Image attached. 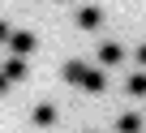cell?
<instances>
[{
	"label": "cell",
	"instance_id": "obj_1",
	"mask_svg": "<svg viewBox=\"0 0 146 133\" xmlns=\"http://www.w3.org/2000/svg\"><path fill=\"white\" fill-rule=\"evenodd\" d=\"M78 26H82V30H99V26H103V9H99V5L78 9Z\"/></svg>",
	"mask_w": 146,
	"mask_h": 133
},
{
	"label": "cell",
	"instance_id": "obj_7",
	"mask_svg": "<svg viewBox=\"0 0 146 133\" xmlns=\"http://www.w3.org/2000/svg\"><path fill=\"white\" fill-rule=\"evenodd\" d=\"M82 77H86V64H82V60H64V82L82 86Z\"/></svg>",
	"mask_w": 146,
	"mask_h": 133
},
{
	"label": "cell",
	"instance_id": "obj_11",
	"mask_svg": "<svg viewBox=\"0 0 146 133\" xmlns=\"http://www.w3.org/2000/svg\"><path fill=\"white\" fill-rule=\"evenodd\" d=\"M0 95H9V77L5 73H0Z\"/></svg>",
	"mask_w": 146,
	"mask_h": 133
},
{
	"label": "cell",
	"instance_id": "obj_3",
	"mask_svg": "<svg viewBox=\"0 0 146 133\" xmlns=\"http://www.w3.org/2000/svg\"><path fill=\"white\" fill-rule=\"evenodd\" d=\"M82 90H90V95H103V90H108V77H103L99 69H86V77H82Z\"/></svg>",
	"mask_w": 146,
	"mask_h": 133
},
{
	"label": "cell",
	"instance_id": "obj_9",
	"mask_svg": "<svg viewBox=\"0 0 146 133\" xmlns=\"http://www.w3.org/2000/svg\"><path fill=\"white\" fill-rule=\"evenodd\" d=\"M99 60H103V64H116V60H120V47H116V43H103V47H99Z\"/></svg>",
	"mask_w": 146,
	"mask_h": 133
},
{
	"label": "cell",
	"instance_id": "obj_6",
	"mask_svg": "<svg viewBox=\"0 0 146 133\" xmlns=\"http://www.w3.org/2000/svg\"><path fill=\"white\" fill-rule=\"evenodd\" d=\"M116 133H142V116H137V112H125V116L116 120Z\"/></svg>",
	"mask_w": 146,
	"mask_h": 133
},
{
	"label": "cell",
	"instance_id": "obj_8",
	"mask_svg": "<svg viewBox=\"0 0 146 133\" xmlns=\"http://www.w3.org/2000/svg\"><path fill=\"white\" fill-rule=\"evenodd\" d=\"M125 90L142 99V95H146V73H129V77H125Z\"/></svg>",
	"mask_w": 146,
	"mask_h": 133
},
{
	"label": "cell",
	"instance_id": "obj_12",
	"mask_svg": "<svg viewBox=\"0 0 146 133\" xmlns=\"http://www.w3.org/2000/svg\"><path fill=\"white\" fill-rule=\"evenodd\" d=\"M137 64H146V43H142V47H137Z\"/></svg>",
	"mask_w": 146,
	"mask_h": 133
},
{
	"label": "cell",
	"instance_id": "obj_2",
	"mask_svg": "<svg viewBox=\"0 0 146 133\" xmlns=\"http://www.w3.org/2000/svg\"><path fill=\"white\" fill-rule=\"evenodd\" d=\"M9 43H13V56H30V52H35V34H30V30H13Z\"/></svg>",
	"mask_w": 146,
	"mask_h": 133
},
{
	"label": "cell",
	"instance_id": "obj_4",
	"mask_svg": "<svg viewBox=\"0 0 146 133\" xmlns=\"http://www.w3.org/2000/svg\"><path fill=\"white\" fill-rule=\"evenodd\" d=\"M30 120H35L39 129H52V124H56V107H52V103H39V107L30 112Z\"/></svg>",
	"mask_w": 146,
	"mask_h": 133
},
{
	"label": "cell",
	"instance_id": "obj_10",
	"mask_svg": "<svg viewBox=\"0 0 146 133\" xmlns=\"http://www.w3.org/2000/svg\"><path fill=\"white\" fill-rule=\"evenodd\" d=\"M9 34H13V30H9V22H0V43H9Z\"/></svg>",
	"mask_w": 146,
	"mask_h": 133
},
{
	"label": "cell",
	"instance_id": "obj_5",
	"mask_svg": "<svg viewBox=\"0 0 146 133\" xmlns=\"http://www.w3.org/2000/svg\"><path fill=\"white\" fill-rule=\"evenodd\" d=\"M0 73H5L9 82H22V77H26V56H13V60L5 64V69H0Z\"/></svg>",
	"mask_w": 146,
	"mask_h": 133
}]
</instances>
